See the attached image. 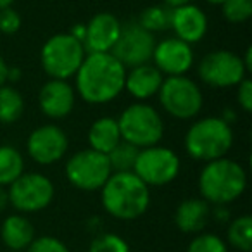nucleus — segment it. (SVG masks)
I'll use <instances>...</instances> for the list:
<instances>
[{
    "mask_svg": "<svg viewBox=\"0 0 252 252\" xmlns=\"http://www.w3.org/2000/svg\"><path fill=\"white\" fill-rule=\"evenodd\" d=\"M74 78L78 95L87 104H109L125 90L126 67L111 52L87 54Z\"/></svg>",
    "mask_w": 252,
    "mask_h": 252,
    "instance_id": "f257e3e1",
    "label": "nucleus"
},
{
    "mask_svg": "<svg viewBox=\"0 0 252 252\" xmlns=\"http://www.w3.org/2000/svg\"><path fill=\"white\" fill-rule=\"evenodd\" d=\"M105 213L116 220H137L151 204V190L133 171L112 173L100 189Z\"/></svg>",
    "mask_w": 252,
    "mask_h": 252,
    "instance_id": "f03ea898",
    "label": "nucleus"
},
{
    "mask_svg": "<svg viewBox=\"0 0 252 252\" xmlns=\"http://www.w3.org/2000/svg\"><path fill=\"white\" fill-rule=\"evenodd\" d=\"M247 189V173L240 162L220 158L206 162L199 175V192L214 206H226L240 199Z\"/></svg>",
    "mask_w": 252,
    "mask_h": 252,
    "instance_id": "7ed1b4c3",
    "label": "nucleus"
},
{
    "mask_svg": "<svg viewBox=\"0 0 252 252\" xmlns=\"http://www.w3.org/2000/svg\"><path fill=\"white\" fill-rule=\"evenodd\" d=\"M233 145V130L223 118H202L189 128L185 135V151L195 161L209 162L226 158Z\"/></svg>",
    "mask_w": 252,
    "mask_h": 252,
    "instance_id": "20e7f679",
    "label": "nucleus"
},
{
    "mask_svg": "<svg viewBox=\"0 0 252 252\" xmlns=\"http://www.w3.org/2000/svg\"><path fill=\"white\" fill-rule=\"evenodd\" d=\"M121 140L138 149L158 145L164 137V123L158 111L145 102L128 105L118 118Z\"/></svg>",
    "mask_w": 252,
    "mask_h": 252,
    "instance_id": "39448f33",
    "label": "nucleus"
},
{
    "mask_svg": "<svg viewBox=\"0 0 252 252\" xmlns=\"http://www.w3.org/2000/svg\"><path fill=\"white\" fill-rule=\"evenodd\" d=\"M85 56L87 50L83 43L69 33H57L43 43L40 63L52 80H69L80 69Z\"/></svg>",
    "mask_w": 252,
    "mask_h": 252,
    "instance_id": "423d86ee",
    "label": "nucleus"
},
{
    "mask_svg": "<svg viewBox=\"0 0 252 252\" xmlns=\"http://www.w3.org/2000/svg\"><path fill=\"white\" fill-rule=\"evenodd\" d=\"M158 95L162 109L176 119L195 118L204 104L199 85L185 74L164 78Z\"/></svg>",
    "mask_w": 252,
    "mask_h": 252,
    "instance_id": "0eeeda50",
    "label": "nucleus"
},
{
    "mask_svg": "<svg viewBox=\"0 0 252 252\" xmlns=\"http://www.w3.org/2000/svg\"><path fill=\"white\" fill-rule=\"evenodd\" d=\"M182 162L175 151L162 145L140 149L133 173L151 189V187H164L175 182L180 175Z\"/></svg>",
    "mask_w": 252,
    "mask_h": 252,
    "instance_id": "6e6552de",
    "label": "nucleus"
},
{
    "mask_svg": "<svg viewBox=\"0 0 252 252\" xmlns=\"http://www.w3.org/2000/svg\"><path fill=\"white\" fill-rule=\"evenodd\" d=\"M112 175L107 154L94 149H85L69 158L66 162V178L73 187L85 192H95L104 187Z\"/></svg>",
    "mask_w": 252,
    "mask_h": 252,
    "instance_id": "1a4fd4ad",
    "label": "nucleus"
},
{
    "mask_svg": "<svg viewBox=\"0 0 252 252\" xmlns=\"http://www.w3.org/2000/svg\"><path fill=\"white\" fill-rule=\"evenodd\" d=\"M54 183L42 173H23L9 185V204L19 213H38L54 199Z\"/></svg>",
    "mask_w": 252,
    "mask_h": 252,
    "instance_id": "9d476101",
    "label": "nucleus"
},
{
    "mask_svg": "<svg viewBox=\"0 0 252 252\" xmlns=\"http://www.w3.org/2000/svg\"><path fill=\"white\" fill-rule=\"evenodd\" d=\"M199 78L213 88H230L237 87L245 78L244 64L240 56L230 50H214L200 59Z\"/></svg>",
    "mask_w": 252,
    "mask_h": 252,
    "instance_id": "9b49d317",
    "label": "nucleus"
},
{
    "mask_svg": "<svg viewBox=\"0 0 252 252\" xmlns=\"http://www.w3.org/2000/svg\"><path fill=\"white\" fill-rule=\"evenodd\" d=\"M156 47V36L144 30L137 21L121 26V33L112 47L111 54L128 69V67L149 64L152 61Z\"/></svg>",
    "mask_w": 252,
    "mask_h": 252,
    "instance_id": "f8f14e48",
    "label": "nucleus"
},
{
    "mask_svg": "<svg viewBox=\"0 0 252 252\" xmlns=\"http://www.w3.org/2000/svg\"><path fill=\"white\" fill-rule=\"evenodd\" d=\"M26 149L33 161L47 166L64 158L69 149V140L63 128L56 125H43L30 133Z\"/></svg>",
    "mask_w": 252,
    "mask_h": 252,
    "instance_id": "ddd939ff",
    "label": "nucleus"
},
{
    "mask_svg": "<svg viewBox=\"0 0 252 252\" xmlns=\"http://www.w3.org/2000/svg\"><path fill=\"white\" fill-rule=\"evenodd\" d=\"M152 61L154 66L166 76H182L193 66L192 45L176 36L164 38L161 42H156Z\"/></svg>",
    "mask_w": 252,
    "mask_h": 252,
    "instance_id": "4468645a",
    "label": "nucleus"
},
{
    "mask_svg": "<svg viewBox=\"0 0 252 252\" xmlns=\"http://www.w3.org/2000/svg\"><path fill=\"white\" fill-rule=\"evenodd\" d=\"M83 47L87 54L111 52L121 33V23L111 12H98L88 21Z\"/></svg>",
    "mask_w": 252,
    "mask_h": 252,
    "instance_id": "2eb2a0df",
    "label": "nucleus"
},
{
    "mask_svg": "<svg viewBox=\"0 0 252 252\" xmlns=\"http://www.w3.org/2000/svg\"><path fill=\"white\" fill-rule=\"evenodd\" d=\"M76 100V92L67 80H52L50 78L38 94L40 111L52 119H63L71 114Z\"/></svg>",
    "mask_w": 252,
    "mask_h": 252,
    "instance_id": "dca6fc26",
    "label": "nucleus"
},
{
    "mask_svg": "<svg viewBox=\"0 0 252 252\" xmlns=\"http://www.w3.org/2000/svg\"><path fill=\"white\" fill-rule=\"evenodd\" d=\"M169 28L175 32L176 38L183 40L189 45L197 43L206 36L209 21L206 12L195 4H187L182 7L171 9V25Z\"/></svg>",
    "mask_w": 252,
    "mask_h": 252,
    "instance_id": "f3484780",
    "label": "nucleus"
},
{
    "mask_svg": "<svg viewBox=\"0 0 252 252\" xmlns=\"http://www.w3.org/2000/svg\"><path fill=\"white\" fill-rule=\"evenodd\" d=\"M162 80L164 76L154 64H142V66L130 67V71H126L125 90L133 98L142 102L158 95Z\"/></svg>",
    "mask_w": 252,
    "mask_h": 252,
    "instance_id": "a211bd4d",
    "label": "nucleus"
},
{
    "mask_svg": "<svg viewBox=\"0 0 252 252\" xmlns=\"http://www.w3.org/2000/svg\"><path fill=\"white\" fill-rule=\"evenodd\" d=\"M209 218V202H206L204 199H187L176 207L175 223L183 233H199L206 228Z\"/></svg>",
    "mask_w": 252,
    "mask_h": 252,
    "instance_id": "6ab92c4d",
    "label": "nucleus"
},
{
    "mask_svg": "<svg viewBox=\"0 0 252 252\" xmlns=\"http://www.w3.org/2000/svg\"><path fill=\"white\" fill-rule=\"evenodd\" d=\"M0 237L9 251H26L35 238V228L28 218L21 214H11L2 223Z\"/></svg>",
    "mask_w": 252,
    "mask_h": 252,
    "instance_id": "aec40b11",
    "label": "nucleus"
},
{
    "mask_svg": "<svg viewBox=\"0 0 252 252\" xmlns=\"http://www.w3.org/2000/svg\"><path fill=\"white\" fill-rule=\"evenodd\" d=\"M88 142H90V149L102 152V154H109L121 142L118 119L105 116L92 123L88 130Z\"/></svg>",
    "mask_w": 252,
    "mask_h": 252,
    "instance_id": "412c9836",
    "label": "nucleus"
},
{
    "mask_svg": "<svg viewBox=\"0 0 252 252\" xmlns=\"http://www.w3.org/2000/svg\"><path fill=\"white\" fill-rule=\"evenodd\" d=\"M25 112V98L21 92L12 85L5 83L0 87V123L12 125Z\"/></svg>",
    "mask_w": 252,
    "mask_h": 252,
    "instance_id": "4be33fe9",
    "label": "nucleus"
},
{
    "mask_svg": "<svg viewBox=\"0 0 252 252\" xmlns=\"http://www.w3.org/2000/svg\"><path fill=\"white\" fill-rule=\"evenodd\" d=\"M25 173V159L12 145H0V187H9Z\"/></svg>",
    "mask_w": 252,
    "mask_h": 252,
    "instance_id": "5701e85b",
    "label": "nucleus"
},
{
    "mask_svg": "<svg viewBox=\"0 0 252 252\" xmlns=\"http://www.w3.org/2000/svg\"><path fill=\"white\" fill-rule=\"evenodd\" d=\"M226 238L231 247L240 252H251L252 249V218L251 216H238L228 226Z\"/></svg>",
    "mask_w": 252,
    "mask_h": 252,
    "instance_id": "b1692460",
    "label": "nucleus"
},
{
    "mask_svg": "<svg viewBox=\"0 0 252 252\" xmlns=\"http://www.w3.org/2000/svg\"><path fill=\"white\" fill-rule=\"evenodd\" d=\"M137 23L144 30L151 32L152 35L166 32L171 25V9L166 7V5H151V7L142 11Z\"/></svg>",
    "mask_w": 252,
    "mask_h": 252,
    "instance_id": "393cba45",
    "label": "nucleus"
},
{
    "mask_svg": "<svg viewBox=\"0 0 252 252\" xmlns=\"http://www.w3.org/2000/svg\"><path fill=\"white\" fill-rule=\"evenodd\" d=\"M140 149L128 142L121 140L111 152L107 154L109 164H111L112 173H123V171H133L135 161Z\"/></svg>",
    "mask_w": 252,
    "mask_h": 252,
    "instance_id": "a878e982",
    "label": "nucleus"
},
{
    "mask_svg": "<svg viewBox=\"0 0 252 252\" xmlns=\"http://www.w3.org/2000/svg\"><path fill=\"white\" fill-rule=\"evenodd\" d=\"M221 11L226 21L230 23H245L252 16V0H224L221 4Z\"/></svg>",
    "mask_w": 252,
    "mask_h": 252,
    "instance_id": "bb28decb",
    "label": "nucleus"
},
{
    "mask_svg": "<svg viewBox=\"0 0 252 252\" xmlns=\"http://www.w3.org/2000/svg\"><path fill=\"white\" fill-rule=\"evenodd\" d=\"M88 252H130V245L116 233H102L92 240Z\"/></svg>",
    "mask_w": 252,
    "mask_h": 252,
    "instance_id": "cd10ccee",
    "label": "nucleus"
},
{
    "mask_svg": "<svg viewBox=\"0 0 252 252\" xmlns=\"http://www.w3.org/2000/svg\"><path fill=\"white\" fill-rule=\"evenodd\" d=\"M187 252H228V245L216 233H200L189 244Z\"/></svg>",
    "mask_w": 252,
    "mask_h": 252,
    "instance_id": "c85d7f7f",
    "label": "nucleus"
},
{
    "mask_svg": "<svg viewBox=\"0 0 252 252\" xmlns=\"http://www.w3.org/2000/svg\"><path fill=\"white\" fill-rule=\"evenodd\" d=\"M26 252H69V249L52 235H43V237H35Z\"/></svg>",
    "mask_w": 252,
    "mask_h": 252,
    "instance_id": "c756f323",
    "label": "nucleus"
},
{
    "mask_svg": "<svg viewBox=\"0 0 252 252\" xmlns=\"http://www.w3.org/2000/svg\"><path fill=\"white\" fill-rule=\"evenodd\" d=\"M21 28V16L16 9L4 7L0 9V33L4 35H14Z\"/></svg>",
    "mask_w": 252,
    "mask_h": 252,
    "instance_id": "7c9ffc66",
    "label": "nucleus"
},
{
    "mask_svg": "<svg viewBox=\"0 0 252 252\" xmlns=\"http://www.w3.org/2000/svg\"><path fill=\"white\" fill-rule=\"evenodd\" d=\"M237 87H238L237 88L238 105H240L245 112H251L252 111V80L245 76Z\"/></svg>",
    "mask_w": 252,
    "mask_h": 252,
    "instance_id": "2f4dec72",
    "label": "nucleus"
},
{
    "mask_svg": "<svg viewBox=\"0 0 252 252\" xmlns=\"http://www.w3.org/2000/svg\"><path fill=\"white\" fill-rule=\"evenodd\" d=\"M85 33H87V26H85V25H74L73 28H71L69 35L73 36V38H76L78 42L83 43V40H85Z\"/></svg>",
    "mask_w": 252,
    "mask_h": 252,
    "instance_id": "473e14b6",
    "label": "nucleus"
},
{
    "mask_svg": "<svg viewBox=\"0 0 252 252\" xmlns=\"http://www.w3.org/2000/svg\"><path fill=\"white\" fill-rule=\"evenodd\" d=\"M240 59H242V64H244L245 71H247V73H251V71H252V49H251V47H247V50H245V56L240 57Z\"/></svg>",
    "mask_w": 252,
    "mask_h": 252,
    "instance_id": "72a5a7b5",
    "label": "nucleus"
},
{
    "mask_svg": "<svg viewBox=\"0 0 252 252\" xmlns=\"http://www.w3.org/2000/svg\"><path fill=\"white\" fill-rule=\"evenodd\" d=\"M7 69H9L7 63L4 61V57L0 56V87L7 83Z\"/></svg>",
    "mask_w": 252,
    "mask_h": 252,
    "instance_id": "f704fd0d",
    "label": "nucleus"
},
{
    "mask_svg": "<svg viewBox=\"0 0 252 252\" xmlns=\"http://www.w3.org/2000/svg\"><path fill=\"white\" fill-rule=\"evenodd\" d=\"M162 2H164L166 7H169V9H176V7H182V5L192 4L193 0H162Z\"/></svg>",
    "mask_w": 252,
    "mask_h": 252,
    "instance_id": "c9c22d12",
    "label": "nucleus"
},
{
    "mask_svg": "<svg viewBox=\"0 0 252 252\" xmlns=\"http://www.w3.org/2000/svg\"><path fill=\"white\" fill-rule=\"evenodd\" d=\"M21 78V69L19 67H9L7 69V83H14Z\"/></svg>",
    "mask_w": 252,
    "mask_h": 252,
    "instance_id": "e433bc0d",
    "label": "nucleus"
},
{
    "mask_svg": "<svg viewBox=\"0 0 252 252\" xmlns=\"http://www.w3.org/2000/svg\"><path fill=\"white\" fill-rule=\"evenodd\" d=\"M214 216H216V220L224 221V220H228V218H230V213H228V211H224L223 206H218L216 209H214Z\"/></svg>",
    "mask_w": 252,
    "mask_h": 252,
    "instance_id": "4c0bfd02",
    "label": "nucleus"
},
{
    "mask_svg": "<svg viewBox=\"0 0 252 252\" xmlns=\"http://www.w3.org/2000/svg\"><path fill=\"white\" fill-rule=\"evenodd\" d=\"M7 204H9L7 190H5L4 187H0V211H4Z\"/></svg>",
    "mask_w": 252,
    "mask_h": 252,
    "instance_id": "58836bf2",
    "label": "nucleus"
},
{
    "mask_svg": "<svg viewBox=\"0 0 252 252\" xmlns=\"http://www.w3.org/2000/svg\"><path fill=\"white\" fill-rule=\"evenodd\" d=\"M16 0H0V9L4 7H12V4H14Z\"/></svg>",
    "mask_w": 252,
    "mask_h": 252,
    "instance_id": "ea45409f",
    "label": "nucleus"
},
{
    "mask_svg": "<svg viewBox=\"0 0 252 252\" xmlns=\"http://www.w3.org/2000/svg\"><path fill=\"white\" fill-rule=\"evenodd\" d=\"M206 2H209V4H213V5H221L224 0H206Z\"/></svg>",
    "mask_w": 252,
    "mask_h": 252,
    "instance_id": "a19ab883",
    "label": "nucleus"
},
{
    "mask_svg": "<svg viewBox=\"0 0 252 252\" xmlns=\"http://www.w3.org/2000/svg\"><path fill=\"white\" fill-rule=\"evenodd\" d=\"M9 252H23V251H9Z\"/></svg>",
    "mask_w": 252,
    "mask_h": 252,
    "instance_id": "79ce46f5",
    "label": "nucleus"
}]
</instances>
